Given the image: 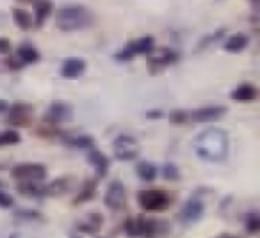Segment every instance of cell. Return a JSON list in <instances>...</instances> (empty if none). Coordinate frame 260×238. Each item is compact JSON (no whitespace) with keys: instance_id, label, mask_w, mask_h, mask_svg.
Wrapping results in <instances>:
<instances>
[{"instance_id":"cell-11","label":"cell","mask_w":260,"mask_h":238,"mask_svg":"<svg viewBox=\"0 0 260 238\" xmlns=\"http://www.w3.org/2000/svg\"><path fill=\"white\" fill-rule=\"evenodd\" d=\"M177 61H178V54L173 50H170V48H160V50L150 52L148 54V64H150L152 73L162 71L164 68L175 64Z\"/></svg>"},{"instance_id":"cell-38","label":"cell","mask_w":260,"mask_h":238,"mask_svg":"<svg viewBox=\"0 0 260 238\" xmlns=\"http://www.w3.org/2000/svg\"><path fill=\"white\" fill-rule=\"evenodd\" d=\"M0 190H4V183L2 181H0Z\"/></svg>"},{"instance_id":"cell-34","label":"cell","mask_w":260,"mask_h":238,"mask_svg":"<svg viewBox=\"0 0 260 238\" xmlns=\"http://www.w3.org/2000/svg\"><path fill=\"white\" fill-rule=\"evenodd\" d=\"M146 117H148V119H162L164 117V112L159 110V108H153V110L146 112Z\"/></svg>"},{"instance_id":"cell-33","label":"cell","mask_w":260,"mask_h":238,"mask_svg":"<svg viewBox=\"0 0 260 238\" xmlns=\"http://www.w3.org/2000/svg\"><path fill=\"white\" fill-rule=\"evenodd\" d=\"M8 66H9V69H22L23 64L18 61V57L15 55V57H9L8 59Z\"/></svg>"},{"instance_id":"cell-15","label":"cell","mask_w":260,"mask_h":238,"mask_svg":"<svg viewBox=\"0 0 260 238\" xmlns=\"http://www.w3.org/2000/svg\"><path fill=\"white\" fill-rule=\"evenodd\" d=\"M87 160H89L91 166L96 169L98 178H104L105 174L109 173V158L104 153L98 151V149H94V148L87 149Z\"/></svg>"},{"instance_id":"cell-18","label":"cell","mask_w":260,"mask_h":238,"mask_svg":"<svg viewBox=\"0 0 260 238\" xmlns=\"http://www.w3.org/2000/svg\"><path fill=\"white\" fill-rule=\"evenodd\" d=\"M70 178H55L54 181H50L48 185H45V195H52V197H57V195H62L70 190Z\"/></svg>"},{"instance_id":"cell-35","label":"cell","mask_w":260,"mask_h":238,"mask_svg":"<svg viewBox=\"0 0 260 238\" xmlns=\"http://www.w3.org/2000/svg\"><path fill=\"white\" fill-rule=\"evenodd\" d=\"M8 110H9V103L6 100H0V114H4Z\"/></svg>"},{"instance_id":"cell-5","label":"cell","mask_w":260,"mask_h":238,"mask_svg":"<svg viewBox=\"0 0 260 238\" xmlns=\"http://www.w3.org/2000/svg\"><path fill=\"white\" fill-rule=\"evenodd\" d=\"M47 167L43 164H18L11 169V178L16 180L18 183H25V181H43L47 178Z\"/></svg>"},{"instance_id":"cell-16","label":"cell","mask_w":260,"mask_h":238,"mask_svg":"<svg viewBox=\"0 0 260 238\" xmlns=\"http://www.w3.org/2000/svg\"><path fill=\"white\" fill-rule=\"evenodd\" d=\"M256 96H258V89L249 82L239 84V86L234 89V93H232V98H234L235 101H242V103L256 100Z\"/></svg>"},{"instance_id":"cell-40","label":"cell","mask_w":260,"mask_h":238,"mask_svg":"<svg viewBox=\"0 0 260 238\" xmlns=\"http://www.w3.org/2000/svg\"><path fill=\"white\" fill-rule=\"evenodd\" d=\"M73 238H80V236H73Z\"/></svg>"},{"instance_id":"cell-3","label":"cell","mask_w":260,"mask_h":238,"mask_svg":"<svg viewBox=\"0 0 260 238\" xmlns=\"http://www.w3.org/2000/svg\"><path fill=\"white\" fill-rule=\"evenodd\" d=\"M93 23L94 15L84 6H66V8L59 9L57 16H55V25L64 32L87 29Z\"/></svg>"},{"instance_id":"cell-27","label":"cell","mask_w":260,"mask_h":238,"mask_svg":"<svg viewBox=\"0 0 260 238\" xmlns=\"http://www.w3.org/2000/svg\"><path fill=\"white\" fill-rule=\"evenodd\" d=\"M160 174H162V178L168 181H178L180 180V171H178V167L171 162L164 164L162 169H160Z\"/></svg>"},{"instance_id":"cell-21","label":"cell","mask_w":260,"mask_h":238,"mask_svg":"<svg viewBox=\"0 0 260 238\" xmlns=\"http://www.w3.org/2000/svg\"><path fill=\"white\" fill-rule=\"evenodd\" d=\"M102 224H104V217H102L100 213H89L87 222H79L77 224V229L82 231V233L96 234L98 231H100Z\"/></svg>"},{"instance_id":"cell-23","label":"cell","mask_w":260,"mask_h":238,"mask_svg":"<svg viewBox=\"0 0 260 238\" xmlns=\"http://www.w3.org/2000/svg\"><path fill=\"white\" fill-rule=\"evenodd\" d=\"M52 2L50 0H40L38 4H34V15H36V18H34V25L36 27H41L45 23V20L50 16V13H52Z\"/></svg>"},{"instance_id":"cell-28","label":"cell","mask_w":260,"mask_h":238,"mask_svg":"<svg viewBox=\"0 0 260 238\" xmlns=\"http://www.w3.org/2000/svg\"><path fill=\"white\" fill-rule=\"evenodd\" d=\"M22 141V137H20L18 132L15 130H6L0 134V148L2 146H13V144H18V142Z\"/></svg>"},{"instance_id":"cell-32","label":"cell","mask_w":260,"mask_h":238,"mask_svg":"<svg viewBox=\"0 0 260 238\" xmlns=\"http://www.w3.org/2000/svg\"><path fill=\"white\" fill-rule=\"evenodd\" d=\"M9 48H11V43H9L8 37H0V55H2V54H8Z\"/></svg>"},{"instance_id":"cell-30","label":"cell","mask_w":260,"mask_h":238,"mask_svg":"<svg viewBox=\"0 0 260 238\" xmlns=\"http://www.w3.org/2000/svg\"><path fill=\"white\" fill-rule=\"evenodd\" d=\"M187 121H189V112L180 110V108L170 112V123L171 125H185Z\"/></svg>"},{"instance_id":"cell-36","label":"cell","mask_w":260,"mask_h":238,"mask_svg":"<svg viewBox=\"0 0 260 238\" xmlns=\"http://www.w3.org/2000/svg\"><path fill=\"white\" fill-rule=\"evenodd\" d=\"M216 238H239V236H235V234H230V233H223V234H219V236H216Z\"/></svg>"},{"instance_id":"cell-24","label":"cell","mask_w":260,"mask_h":238,"mask_svg":"<svg viewBox=\"0 0 260 238\" xmlns=\"http://www.w3.org/2000/svg\"><path fill=\"white\" fill-rule=\"evenodd\" d=\"M136 173H138V176H139V180H143V181H153L157 178V166L155 164H152V162H139L138 166H136Z\"/></svg>"},{"instance_id":"cell-17","label":"cell","mask_w":260,"mask_h":238,"mask_svg":"<svg viewBox=\"0 0 260 238\" xmlns=\"http://www.w3.org/2000/svg\"><path fill=\"white\" fill-rule=\"evenodd\" d=\"M16 57H18V61L22 64H34V62L40 61V52H38V48L34 45L23 43L16 50Z\"/></svg>"},{"instance_id":"cell-25","label":"cell","mask_w":260,"mask_h":238,"mask_svg":"<svg viewBox=\"0 0 260 238\" xmlns=\"http://www.w3.org/2000/svg\"><path fill=\"white\" fill-rule=\"evenodd\" d=\"M94 192H96V180H89L84 183L82 190L79 192L75 199H73V205H82L86 201H91L94 197Z\"/></svg>"},{"instance_id":"cell-31","label":"cell","mask_w":260,"mask_h":238,"mask_svg":"<svg viewBox=\"0 0 260 238\" xmlns=\"http://www.w3.org/2000/svg\"><path fill=\"white\" fill-rule=\"evenodd\" d=\"M13 205H15L13 195H9L8 192H4V190H0V208H11Z\"/></svg>"},{"instance_id":"cell-26","label":"cell","mask_w":260,"mask_h":238,"mask_svg":"<svg viewBox=\"0 0 260 238\" xmlns=\"http://www.w3.org/2000/svg\"><path fill=\"white\" fill-rule=\"evenodd\" d=\"M70 146L73 148H79V149H91L94 146V141L93 137L89 135H77V137H72V139H64Z\"/></svg>"},{"instance_id":"cell-13","label":"cell","mask_w":260,"mask_h":238,"mask_svg":"<svg viewBox=\"0 0 260 238\" xmlns=\"http://www.w3.org/2000/svg\"><path fill=\"white\" fill-rule=\"evenodd\" d=\"M203 212H205V206L203 203L200 201L198 197H192L189 201L184 203L180 210V220L185 224H192V222H198L200 219L203 217Z\"/></svg>"},{"instance_id":"cell-37","label":"cell","mask_w":260,"mask_h":238,"mask_svg":"<svg viewBox=\"0 0 260 238\" xmlns=\"http://www.w3.org/2000/svg\"><path fill=\"white\" fill-rule=\"evenodd\" d=\"M18 2H23V4H38L40 0H18Z\"/></svg>"},{"instance_id":"cell-2","label":"cell","mask_w":260,"mask_h":238,"mask_svg":"<svg viewBox=\"0 0 260 238\" xmlns=\"http://www.w3.org/2000/svg\"><path fill=\"white\" fill-rule=\"evenodd\" d=\"M123 229L128 236L136 238H164L170 231V224L166 220L152 219V217L138 215L128 217L123 224Z\"/></svg>"},{"instance_id":"cell-19","label":"cell","mask_w":260,"mask_h":238,"mask_svg":"<svg viewBox=\"0 0 260 238\" xmlns=\"http://www.w3.org/2000/svg\"><path fill=\"white\" fill-rule=\"evenodd\" d=\"M248 43H249L248 36L239 32V34H234V36L228 37V39L224 41L223 48L226 52H230V54H239V52H242L246 47H248Z\"/></svg>"},{"instance_id":"cell-7","label":"cell","mask_w":260,"mask_h":238,"mask_svg":"<svg viewBox=\"0 0 260 238\" xmlns=\"http://www.w3.org/2000/svg\"><path fill=\"white\" fill-rule=\"evenodd\" d=\"M8 112H9L8 121H9V125H13V127L27 128L32 125V119H34L32 105L25 103V101H18V103L11 105Z\"/></svg>"},{"instance_id":"cell-6","label":"cell","mask_w":260,"mask_h":238,"mask_svg":"<svg viewBox=\"0 0 260 238\" xmlns=\"http://www.w3.org/2000/svg\"><path fill=\"white\" fill-rule=\"evenodd\" d=\"M155 48V39L152 36L139 37V39H132L126 43V47L121 52L116 54V61H130L136 55H148Z\"/></svg>"},{"instance_id":"cell-29","label":"cell","mask_w":260,"mask_h":238,"mask_svg":"<svg viewBox=\"0 0 260 238\" xmlns=\"http://www.w3.org/2000/svg\"><path fill=\"white\" fill-rule=\"evenodd\" d=\"M246 231L249 234H256L260 231V217L256 213H249L246 217Z\"/></svg>"},{"instance_id":"cell-1","label":"cell","mask_w":260,"mask_h":238,"mask_svg":"<svg viewBox=\"0 0 260 238\" xmlns=\"http://www.w3.org/2000/svg\"><path fill=\"white\" fill-rule=\"evenodd\" d=\"M192 153L203 162H223L228 156V134L221 128H207L200 132L191 142Z\"/></svg>"},{"instance_id":"cell-20","label":"cell","mask_w":260,"mask_h":238,"mask_svg":"<svg viewBox=\"0 0 260 238\" xmlns=\"http://www.w3.org/2000/svg\"><path fill=\"white\" fill-rule=\"evenodd\" d=\"M20 194L27 195V197H41L45 195V185L43 181H25V183L16 185Z\"/></svg>"},{"instance_id":"cell-10","label":"cell","mask_w":260,"mask_h":238,"mask_svg":"<svg viewBox=\"0 0 260 238\" xmlns=\"http://www.w3.org/2000/svg\"><path fill=\"white\" fill-rule=\"evenodd\" d=\"M105 205H107V208H111L112 212H121V210H125L126 190H125V185L119 180L109 183L107 192H105Z\"/></svg>"},{"instance_id":"cell-12","label":"cell","mask_w":260,"mask_h":238,"mask_svg":"<svg viewBox=\"0 0 260 238\" xmlns=\"http://www.w3.org/2000/svg\"><path fill=\"white\" fill-rule=\"evenodd\" d=\"M224 114H226V107H223V105L202 107L189 112V121H194V123H214V121L223 117Z\"/></svg>"},{"instance_id":"cell-4","label":"cell","mask_w":260,"mask_h":238,"mask_svg":"<svg viewBox=\"0 0 260 238\" xmlns=\"http://www.w3.org/2000/svg\"><path fill=\"white\" fill-rule=\"evenodd\" d=\"M138 205L141 210L148 213L166 212L171 205V197L166 190L160 188H150V190H141L138 194Z\"/></svg>"},{"instance_id":"cell-22","label":"cell","mask_w":260,"mask_h":238,"mask_svg":"<svg viewBox=\"0 0 260 238\" xmlns=\"http://www.w3.org/2000/svg\"><path fill=\"white\" fill-rule=\"evenodd\" d=\"M11 15H13V22L18 25V29H22V30H30V29H32L34 20H32V16H30L29 11L15 8L11 11Z\"/></svg>"},{"instance_id":"cell-39","label":"cell","mask_w":260,"mask_h":238,"mask_svg":"<svg viewBox=\"0 0 260 238\" xmlns=\"http://www.w3.org/2000/svg\"><path fill=\"white\" fill-rule=\"evenodd\" d=\"M251 2H253V4H256V2H258V0H251Z\"/></svg>"},{"instance_id":"cell-9","label":"cell","mask_w":260,"mask_h":238,"mask_svg":"<svg viewBox=\"0 0 260 238\" xmlns=\"http://www.w3.org/2000/svg\"><path fill=\"white\" fill-rule=\"evenodd\" d=\"M70 119H72V107L66 101H54L45 112L43 123L50 127H59L62 123H68Z\"/></svg>"},{"instance_id":"cell-14","label":"cell","mask_w":260,"mask_h":238,"mask_svg":"<svg viewBox=\"0 0 260 238\" xmlns=\"http://www.w3.org/2000/svg\"><path fill=\"white\" fill-rule=\"evenodd\" d=\"M84 71H86V61L79 57L66 59L61 66V75L64 76V78H79Z\"/></svg>"},{"instance_id":"cell-8","label":"cell","mask_w":260,"mask_h":238,"mask_svg":"<svg viewBox=\"0 0 260 238\" xmlns=\"http://www.w3.org/2000/svg\"><path fill=\"white\" fill-rule=\"evenodd\" d=\"M112 148H114V155L121 162H128V160L136 158L139 155V146L138 141L130 135H119L116 137V141L112 142Z\"/></svg>"}]
</instances>
